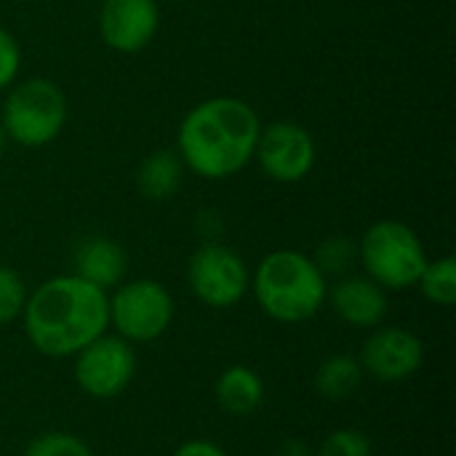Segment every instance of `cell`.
I'll use <instances>...</instances> for the list:
<instances>
[{
    "mask_svg": "<svg viewBox=\"0 0 456 456\" xmlns=\"http://www.w3.org/2000/svg\"><path fill=\"white\" fill-rule=\"evenodd\" d=\"M29 345L45 358H75L110 329V294L83 278L56 275L40 283L21 313Z\"/></svg>",
    "mask_w": 456,
    "mask_h": 456,
    "instance_id": "cell-1",
    "label": "cell"
},
{
    "mask_svg": "<svg viewBox=\"0 0 456 456\" xmlns=\"http://www.w3.org/2000/svg\"><path fill=\"white\" fill-rule=\"evenodd\" d=\"M262 120L256 110L238 96H211L198 102L179 123L176 155L184 171L200 179L222 182L240 174L256 150Z\"/></svg>",
    "mask_w": 456,
    "mask_h": 456,
    "instance_id": "cell-2",
    "label": "cell"
},
{
    "mask_svg": "<svg viewBox=\"0 0 456 456\" xmlns=\"http://www.w3.org/2000/svg\"><path fill=\"white\" fill-rule=\"evenodd\" d=\"M248 291L267 318L278 323H305L323 310L329 278L305 251L278 248L256 265Z\"/></svg>",
    "mask_w": 456,
    "mask_h": 456,
    "instance_id": "cell-3",
    "label": "cell"
},
{
    "mask_svg": "<svg viewBox=\"0 0 456 456\" xmlns=\"http://www.w3.org/2000/svg\"><path fill=\"white\" fill-rule=\"evenodd\" d=\"M0 126L8 142L37 150L51 144L67 126L69 104L59 83L48 77H29L5 88Z\"/></svg>",
    "mask_w": 456,
    "mask_h": 456,
    "instance_id": "cell-4",
    "label": "cell"
},
{
    "mask_svg": "<svg viewBox=\"0 0 456 456\" xmlns=\"http://www.w3.org/2000/svg\"><path fill=\"white\" fill-rule=\"evenodd\" d=\"M358 262L363 265L366 278L385 291H406L417 286L430 259L422 238L406 222L379 219L358 240Z\"/></svg>",
    "mask_w": 456,
    "mask_h": 456,
    "instance_id": "cell-5",
    "label": "cell"
},
{
    "mask_svg": "<svg viewBox=\"0 0 456 456\" xmlns=\"http://www.w3.org/2000/svg\"><path fill=\"white\" fill-rule=\"evenodd\" d=\"M171 321L174 297L163 283L152 278H136L115 286V294L110 297V326L126 342H155L168 331Z\"/></svg>",
    "mask_w": 456,
    "mask_h": 456,
    "instance_id": "cell-6",
    "label": "cell"
},
{
    "mask_svg": "<svg viewBox=\"0 0 456 456\" xmlns=\"http://www.w3.org/2000/svg\"><path fill=\"white\" fill-rule=\"evenodd\" d=\"M187 286L206 307L227 310L248 294L251 270L235 248L208 240L198 246L187 262Z\"/></svg>",
    "mask_w": 456,
    "mask_h": 456,
    "instance_id": "cell-7",
    "label": "cell"
},
{
    "mask_svg": "<svg viewBox=\"0 0 456 456\" xmlns=\"http://www.w3.org/2000/svg\"><path fill=\"white\" fill-rule=\"evenodd\" d=\"M254 160L267 179L278 184H297L315 168L318 144L302 123L273 120L259 131Z\"/></svg>",
    "mask_w": 456,
    "mask_h": 456,
    "instance_id": "cell-8",
    "label": "cell"
},
{
    "mask_svg": "<svg viewBox=\"0 0 456 456\" xmlns=\"http://www.w3.org/2000/svg\"><path fill=\"white\" fill-rule=\"evenodd\" d=\"M136 377L134 345L118 334H102L75 355V382L94 401L118 398Z\"/></svg>",
    "mask_w": 456,
    "mask_h": 456,
    "instance_id": "cell-9",
    "label": "cell"
},
{
    "mask_svg": "<svg viewBox=\"0 0 456 456\" xmlns=\"http://www.w3.org/2000/svg\"><path fill=\"white\" fill-rule=\"evenodd\" d=\"M363 374L377 382L395 385L411 379L425 363L422 339L403 326H377L371 337L363 342L358 355Z\"/></svg>",
    "mask_w": 456,
    "mask_h": 456,
    "instance_id": "cell-10",
    "label": "cell"
},
{
    "mask_svg": "<svg viewBox=\"0 0 456 456\" xmlns=\"http://www.w3.org/2000/svg\"><path fill=\"white\" fill-rule=\"evenodd\" d=\"M160 29L158 0H102L99 35L115 53L144 51Z\"/></svg>",
    "mask_w": 456,
    "mask_h": 456,
    "instance_id": "cell-11",
    "label": "cell"
},
{
    "mask_svg": "<svg viewBox=\"0 0 456 456\" xmlns=\"http://www.w3.org/2000/svg\"><path fill=\"white\" fill-rule=\"evenodd\" d=\"M329 302L339 321L355 329H377L387 318V291L366 275H345L329 291Z\"/></svg>",
    "mask_w": 456,
    "mask_h": 456,
    "instance_id": "cell-12",
    "label": "cell"
},
{
    "mask_svg": "<svg viewBox=\"0 0 456 456\" xmlns=\"http://www.w3.org/2000/svg\"><path fill=\"white\" fill-rule=\"evenodd\" d=\"M75 275L110 291L123 283L128 273V254L126 248L107 238V235H88L72 251Z\"/></svg>",
    "mask_w": 456,
    "mask_h": 456,
    "instance_id": "cell-13",
    "label": "cell"
},
{
    "mask_svg": "<svg viewBox=\"0 0 456 456\" xmlns=\"http://www.w3.org/2000/svg\"><path fill=\"white\" fill-rule=\"evenodd\" d=\"M214 398L222 411L232 417H248L265 403V382L251 366L235 363L216 377Z\"/></svg>",
    "mask_w": 456,
    "mask_h": 456,
    "instance_id": "cell-14",
    "label": "cell"
},
{
    "mask_svg": "<svg viewBox=\"0 0 456 456\" xmlns=\"http://www.w3.org/2000/svg\"><path fill=\"white\" fill-rule=\"evenodd\" d=\"M184 179V163L176 150H155L136 168V187L147 200H168Z\"/></svg>",
    "mask_w": 456,
    "mask_h": 456,
    "instance_id": "cell-15",
    "label": "cell"
},
{
    "mask_svg": "<svg viewBox=\"0 0 456 456\" xmlns=\"http://www.w3.org/2000/svg\"><path fill=\"white\" fill-rule=\"evenodd\" d=\"M363 377V366L355 355L337 353L315 369V390L326 401H347L358 393Z\"/></svg>",
    "mask_w": 456,
    "mask_h": 456,
    "instance_id": "cell-16",
    "label": "cell"
},
{
    "mask_svg": "<svg viewBox=\"0 0 456 456\" xmlns=\"http://www.w3.org/2000/svg\"><path fill=\"white\" fill-rule=\"evenodd\" d=\"M422 297L436 307H454L456 305V259L441 256L425 265L417 281Z\"/></svg>",
    "mask_w": 456,
    "mask_h": 456,
    "instance_id": "cell-17",
    "label": "cell"
},
{
    "mask_svg": "<svg viewBox=\"0 0 456 456\" xmlns=\"http://www.w3.org/2000/svg\"><path fill=\"white\" fill-rule=\"evenodd\" d=\"M313 262L326 278H345L350 267L358 262V243L347 235H329L318 243Z\"/></svg>",
    "mask_w": 456,
    "mask_h": 456,
    "instance_id": "cell-18",
    "label": "cell"
},
{
    "mask_svg": "<svg viewBox=\"0 0 456 456\" xmlns=\"http://www.w3.org/2000/svg\"><path fill=\"white\" fill-rule=\"evenodd\" d=\"M24 456H94L91 446L75 436V433H67V430H48V433H40L35 436L27 449Z\"/></svg>",
    "mask_w": 456,
    "mask_h": 456,
    "instance_id": "cell-19",
    "label": "cell"
},
{
    "mask_svg": "<svg viewBox=\"0 0 456 456\" xmlns=\"http://www.w3.org/2000/svg\"><path fill=\"white\" fill-rule=\"evenodd\" d=\"M27 297H29V291H27L24 278L13 267L0 265V326L21 318Z\"/></svg>",
    "mask_w": 456,
    "mask_h": 456,
    "instance_id": "cell-20",
    "label": "cell"
},
{
    "mask_svg": "<svg viewBox=\"0 0 456 456\" xmlns=\"http://www.w3.org/2000/svg\"><path fill=\"white\" fill-rule=\"evenodd\" d=\"M371 438L355 428H339L329 433L313 456H371Z\"/></svg>",
    "mask_w": 456,
    "mask_h": 456,
    "instance_id": "cell-21",
    "label": "cell"
},
{
    "mask_svg": "<svg viewBox=\"0 0 456 456\" xmlns=\"http://www.w3.org/2000/svg\"><path fill=\"white\" fill-rule=\"evenodd\" d=\"M19 69H21V48L16 37L0 27V91L16 83Z\"/></svg>",
    "mask_w": 456,
    "mask_h": 456,
    "instance_id": "cell-22",
    "label": "cell"
},
{
    "mask_svg": "<svg viewBox=\"0 0 456 456\" xmlns=\"http://www.w3.org/2000/svg\"><path fill=\"white\" fill-rule=\"evenodd\" d=\"M174 456H230L222 446H216L214 441L206 438H195V441H184Z\"/></svg>",
    "mask_w": 456,
    "mask_h": 456,
    "instance_id": "cell-23",
    "label": "cell"
},
{
    "mask_svg": "<svg viewBox=\"0 0 456 456\" xmlns=\"http://www.w3.org/2000/svg\"><path fill=\"white\" fill-rule=\"evenodd\" d=\"M315 452L305 444V441H299V438H289V441H283L281 446H278V454L275 456H313Z\"/></svg>",
    "mask_w": 456,
    "mask_h": 456,
    "instance_id": "cell-24",
    "label": "cell"
},
{
    "mask_svg": "<svg viewBox=\"0 0 456 456\" xmlns=\"http://www.w3.org/2000/svg\"><path fill=\"white\" fill-rule=\"evenodd\" d=\"M5 150H8V136H5V131H3V126H0V158L5 155Z\"/></svg>",
    "mask_w": 456,
    "mask_h": 456,
    "instance_id": "cell-25",
    "label": "cell"
}]
</instances>
